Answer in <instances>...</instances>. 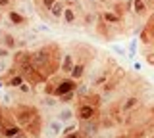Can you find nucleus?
Returning a JSON list of instances; mask_svg holds the SVG:
<instances>
[{"label":"nucleus","instance_id":"nucleus-1","mask_svg":"<svg viewBox=\"0 0 154 138\" xmlns=\"http://www.w3.org/2000/svg\"><path fill=\"white\" fill-rule=\"evenodd\" d=\"M10 113L14 117V123L23 128L31 138H41L45 131V123H42L41 111L33 106V104H16L10 107Z\"/></svg>","mask_w":154,"mask_h":138},{"label":"nucleus","instance_id":"nucleus-2","mask_svg":"<svg viewBox=\"0 0 154 138\" xmlns=\"http://www.w3.org/2000/svg\"><path fill=\"white\" fill-rule=\"evenodd\" d=\"M64 50L58 42H46L41 48L33 50V63L45 75V79H52L56 73H60V61Z\"/></svg>","mask_w":154,"mask_h":138},{"label":"nucleus","instance_id":"nucleus-3","mask_svg":"<svg viewBox=\"0 0 154 138\" xmlns=\"http://www.w3.org/2000/svg\"><path fill=\"white\" fill-rule=\"evenodd\" d=\"M118 69H119L118 65H116L114 61H110V60H108L104 65H100L98 69H94V73L91 75V81H89V84H91L93 88H102L104 84H106L110 79L114 77V73H116Z\"/></svg>","mask_w":154,"mask_h":138},{"label":"nucleus","instance_id":"nucleus-4","mask_svg":"<svg viewBox=\"0 0 154 138\" xmlns=\"http://www.w3.org/2000/svg\"><path fill=\"white\" fill-rule=\"evenodd\" d=\"M100 115V107L89 104L87 100H77V106H75V117L77 121H91V119H96Z\"/></svg>","mask_w":154,"mask_h":138},{"label":"nucleus","instance_id":"nucleus-5","mask_svg":"<svg viewBox=\"0 0 154 138\" xmlns=\"http://www.w3.org/2000/svg\"><path fill=\"white\" fill-rule=\"evenodd\" d=\"M75 88H77V81H73L71 77H67V75H62L60 79H54V94L52 96L60 98L67 92H73Z\"/></svg>","mask_w":154,"mask_h":138},{"label":"nucleus","instance_id":"nucleus-6","mask_svg":"<svg viewBox=\"0 0 154 138\" xmlns=\"http://www.w3.org/2000/svg\"><path fill=\"white\" fill-rule=\"evenodd\" d=\"M119 111L123 113H131V111H135V109H139L143 106V96L141 94H127V96H123L122 100H119Z\"/></svg>","mask_w":154,"mask_h":138},{"label":"nucleus","instance_id":"nucleus-7","mask_svg":"<svg viewBox=\"0 0 154 138\" xmlns=\"http://www.w3.org/2000/svg\"><path fill=\"white\" fill-rule=\"evenodd\" d=\"M79 131L83 138H96L100 131H102V125H100V119H91V121H81L79 123Z\"/></svg>","mask_w":154,"mask_h":138},{"label":"nucleus","instance_id":"nucleus-8","mask_svg":"<svg viewBox=\"0 0 154 138\" xmlns=\"http://www.w3.org/2000/svg\"><path fill=\"white\" fill-rule=\"evenodd\" d=\"M125 4H127L129 13L135 16V17H146L148 13H150V10H152L144 0H127Z\"/></svg>","mask_w":154,"mask_h":138},{"label":"nucleus","instance_id":"nucleus-9","mask_svg":"<svg viewBox=\"0 0 154 138\" xmlns=\"http://www.w3.org/2000/svg\"><path fill=\"white\" fill-rule=\"evenodd\" d=\"M62 131H64V123L58 121L56 117H52V119H48V121H46L42 134H45L46 138H60L62 136Z\"/></svg>","mask_w":154,"mask_h":138},{"label":"nucleus","instance_id":"nucleus-10","mask_svg":"<svg viewBox=\"0 0 154 138\" xmlns=\"http://www.w3.org/2000/svg\"><path fill=\"white\" fill-rule=\"evenodd\" d=\"M54 117L58 119V121H62L64 125H67V123L75 121V107L71 106V104H66V106H62V107L56 111Z\"/></svg>","mask_w":154,"mask_h":138},{"label":"nucleus","instance_id":"nucleus-11","mask_svg":"<svg viewBox=\"0 0 154 138\" xmlns=\"http://www.w3.org/2000/svg\"><path fill=\"white\" fill-rule=\"evenodd\" d=\"M73 65H75V56H73V52L66 50L64 54H62L60 73H62V75H69V73H71V69H73Z\"/></svg>","mask_w":154,"mask_h":138},{"label":"nucleus","instance_id":"nucleus-12","mask_svg":"<svg viewBox=\"0 0 154 138\" xmlns=\"http://www.w3.org/2000/svg\"><path fill=\"white\" fill-rule=\"evenodd\" d=\"M6 21L10 23V25H14V27H23L27 23V16H23L21 12L14 10V8H10V10L6 12Z\"/></svg>","mask_w":154,"mask_h":138},{"label":"nucleus","instance_id":"nucleus-13","mask_svg":"<svg viewBox=\"0 0 154 138\" xmlns=\"http://www.w3.org/2000/svg\"><path fill=\"white\" fill-rule=\"evenodd\" d=\"M77 19H79V13L75 10V4H66L64 16H62V23H66V25H75Z\"/></svg>","mask_w":154,"mask_h":138},{"label":"nucleus","instance_id":"nucleus-14","mask_svg":"<svg viewBox=\"0 0 154 138\" xmlns=\"http://www.w3.org/2000/svg\"><path fill=\"white\" fill-rule=\"evenodd\" d=\"M0 44L6 46V48H8V50H12V52H16V50L19 48L17 39L12 35V33H6V31H0Z\"/></svg>","mask_w":154,"mask_h":138},{"label":"nucleus","instance_id":"nucleus-15","mask_svg":"<svg viewBox=\"0 0 154 138\" xmlns=\"http://www.w3.org/2000/svg\"><path fill=\"white\" fill-rule=\"evenodd\" d=\"M23 83H25V77L21 73H6V88L17 90Z\"/></svg>","mask_w":154,"mask_h":138},{"label":"nucleus","instance_id":"nucleus-16","mask_svg":"<svg viewBox=\"0 0 154 138\" xmlns=\"http://www.w3.org/2000/svg\"><path fill=\"white\" fill-rule=\"evenodd\" d=\"M64 10H66V2H64V0H56L54 6H52L50 10H48V16H50L52 19H60V21H62Z\"/></svg>","mask_w":154,"mask_h":138},{"label":"nucleus","instance_id":"nucleus-17","mask_svg":"<svg viewBox=\"0 0 154 138\" xmlns=\"http://www.w3.org/2000/svg\"><path fill=\"white\" fill-rule=\"evenodd\" d=\"M16 92H17V90L8 88L6 92L2 94V102H0V106H2V107H12V106H16Z\"/></svg>","mask_w":154,"mask_h":138},{"label":"nucleus","instance_id":"nucleus-18","mask_svg":"<svg viewBox=\"0 0 154 138\" xmlns=\"http://www.w3.org/2000/svg\"><path fill=\"white\" fill-rule=\"evenodd\" d=\"M23 132V128L19 127V125H8L6 127V131H4V134H2V138H14V136H17V134H21Z\"/></svg>","mask_w":154,"mask_h":138},{"label":"nucleus","instance_id":"nucleus-19","mask_svg":"<svg viewBox=\"0 0 154 138\" xmlns=\"http://www.w3.org/2000/svg\"><path fill=\"white\" fill-rule=\"evenodd\" d=\"M41 106H45L48 109H54L58 106H62V104H60V100H58L56 96H46V94H45V98L41 100Z\"/></svg>","mask_w":154,"mask_h":138},{"label":"nucleus","instance_id":"nucleus-20","mask_svg":"<svg viewBox=\"0 0 154 138\" xmlns=\"http://www.w3.org/2000/svg\"><path fill=\"white\" fill-rule=\"evenodd\" d=\"M79 131V121H71L67 123V125H64V131H62V136L64 134H71V132Z\"/></svg>","mask_w":154,"mask_h":138},{"label":"nucleus","instance_id":"nucleus-21","mask_svg":"<svg viewBox=\"0 0 154 138\" xmlns=\"http://www.w3.org/2000/svg\"><path fill=\"white\" fill-rule=\"evenodd\" d=\"M33 88H35V87H33L31 83H27V81H25V83H23L21 87L17 88V92L21 94V96H31V94H33Z\"/></svg>","mask_w":154,"mask_h":138},{"label":"nucleus","instance_id":"nucleus-22","mask_svg":"<svg viewBox=\"0 0 154 138\" xmlns=\"http://www.w3.org/2000/svg\"><path fill=\"white\" fill-rule=\"evenodd\" d=\"M35 2H37V6L41 8V10L48 12V10H50L52 6H54V2H56V0H35Z\"/></svg>","mask_w":154,"mask_h":138},{"label":"nucleus","instance_id":"nucleus-23","mask_svg":"<svg viewBox=\"0 0 154 138\" xmlns=\"http://www.w3.org/2000/svg\"><path fill=\"white\" fill-rule=\"evenodd\" d=\"M75 98H77V96H75V90H73V92H67V94H64V96H60L58 100H60L62 106H66V104H71Z\"/></svg>","mask_w":154,"mask_h":138},{"label":"nucleus","instance_id":"nucleus-24","mask_svg":"<svg viewBox=\"0 0 154 138\" xmlns=\"http://www.w3.org/2000/svg\"><path fill=\"white\" fill-rule=\"evenodd\" d=\"M127 56L131 60H135V56H137V39H133L131 42H129V52H127Z\"/></svg>","mask_w":154,"mask_h":138},{"label":"nucleus","instance_id":"nucleus-25","mask_svg":"<svg viewBox=\"0 0 154 138\" xmlns=\"http://www.w3.org/2000/svg\"><path fill=\"white\" fill-rule=\"evenodd\" d=\"M12 54H14L12 50H8L6 46H2V44H0V60H8Z\"/></svg>","mask_w":154,"mask_h":138},{"label":"nucleus","instance_id":"nucleus-26","mask_svg":"<svg viewBox=\"0 0 154 138\" xmlns=\"http://www.w3.org/2000/svg\"><path fill=\"white\" fill-rule=\"evenodd\" d=\"M110 48H112V52H116L118 56H125V54H127V50H125V46H119V44H112Z\"/></svg>","mask_w":154,"mask_h":138},{"label":"nucleus","instance_id":"nucleus-27","mask_svg":"<svg viewBox=\"0 0 154 138\" xmlns=\"http://www.w3.org/2000/svg\"><path fill=\"white\" fill-rule=\"evenodd\" d=\"M6 73H8V61L6 60H0V77L6 75Z\"/></svg>","mask_w":154,"mask_h":138},{"label":"nucleus","instance_id":"nucleus-28","mask_svg":"<svg viewBox=\"0 0 154 138\" xmlns=\"http://www.w3.org/2000/svg\"><path fill=\"white\" fill-rule=\"evenodd\" d=\"M60 138H83V134H81V131H75V132H71V134H64Z\"/></svg>","mask_w":154,"mask_h":138},{"label":"nucleus","instance_id":"nucleus-29","mask_svg":"<svg viewBox=\"0 0 154 138\" xmlns=\"http://www.w3.org/2000/svg\"><path fill=\"white\" fill-rule=\"evenodd\" d=\"M133 69L135 71H141L143 69V63H141V61H137V60H133Z\"/></svg>","mask_w":154,"mask_h":138},{"label":"nucleus","instance_id":"nucleus-30","mask_svg":"<svg viewBox=\"0 0 154 138\" xmlns=\"http://www.w3.org/2000/svg\"><path fill=\"white\" fill-rule=\"evenodd\" d=\"M10 4H12V0H0V8H8L10 10Z\"/></svg>","mask_w":154,"mask_h":138},{"label":"nucleus","instance_id":"nucleus-31","mask_svg":"<svg viewBox=\"0 0 154 138\" xmlns=\"http://www.w3.org/2000/svg\"><path fill=\"white\" fill-rule=\"evenodd\" d=\"M4 88H6V79L0 77V90H4Z\"/></svg>","mask_w":154,"mask_h":138},{"label":"nucleus","instance_id":"nucleus-32","mask_svg":"<svg viewBox=\"0 0 154 138\" xmlns=\"http://www.w3.org/2000/svg\"><path fill=\"white\" fill-rule=\"evenodd\" d=\"M4 19H6V16H4L2 10H0V23H4Z\"/></svg>","mask_w":154,"mask_h":138},{"label":"nucleus","instance_id":"nucleus-33","mask_svg":"<svg viewBox=\"0 0 154 138\" xmlns=\"http://www.w3.org/2000/svg\"><path fill=\"white\" fill-rule=\"evenodd\" d=\"M64 2H66V4H75L77 0H64Z\"/></svg>","mask_w":154,"mask_h":138},{"label":"nucleus","instance_id":"nucleus-34","mask_svg":"<svg viewBox=\"0 0 154 138\" xmlns=\"http://www.w3.org/2000/svg\"><path fill=\"white\" fill-rule=\"evenodd\" d=\"M118 2H127V0H118Z\"/></svg>","mask_w":154,"mask_h":138},{"label":"nucleus","instance_id":"nucleus-35","mask_svg":"<svg viewBox=\"0 0 154 138\" xmlns=\"http://www.w3.org/2000/svg\"><path fill=\"white\" fill-rule=\"evenodd\" d=\"M12 2H17V0H12Z\"/></svg>","mask_w":154,"mask_h":138}]
</instances>
